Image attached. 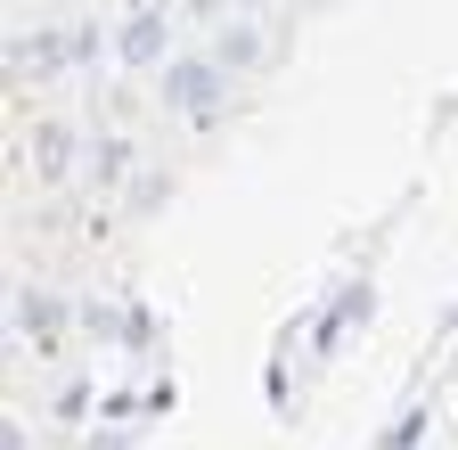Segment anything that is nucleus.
<instances>
[{"instance_id":"nucleus-2","label":"nucleus","mask_w":458,"mask_h":450,"mask_svg":"<svg viewBox=\"0 0 458 450\" xmlns=\"http://www.w3.org/2000/svg\"><path fill=\"white\" fill-rule=\"evenodd\" d=\"M123 58H140V66L156 58V17H140V25H131V41H123Z\"/></svg>"},{"instance_id":"nucleus-1","label":"nucleus","mask_w":458,"mask_h":450,"mask_svg":"<svg viewBox=\"0 0 458 450\" xmlns=\"http://www.w3.org/2000/svg\"><path fill=\"white\" fill-rule=\"evenodd\" d=\"M164 98H172V106H189V115H205V106L221 98V66H205V58L164 66Z\"/></svg>"}]
</instances>
